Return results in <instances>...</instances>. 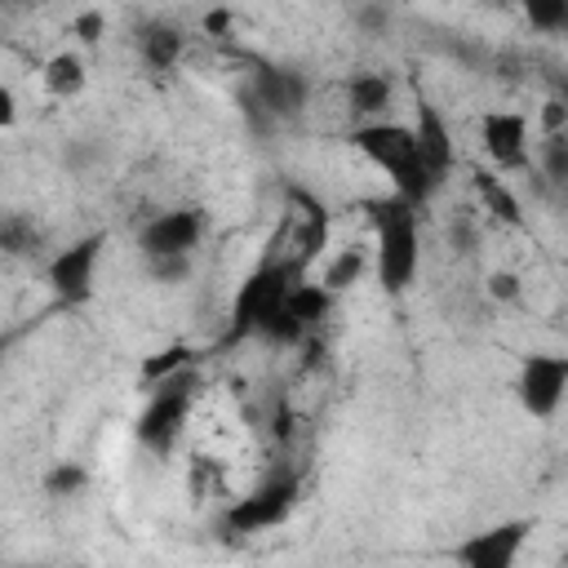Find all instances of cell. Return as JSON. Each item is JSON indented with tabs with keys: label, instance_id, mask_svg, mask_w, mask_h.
<instances>
[{
	"label": "cell",
	"instance_id": "obj_19",
	"mask_svg": "<svg viewBox=\"0 0 568 568\" xmlns=\"http://www.w3.org/2000/svg\"><path fill=\"white\" fill-rule=\"evenodd\" d=\"M524 22L541 36H568V0H515Z\"/></svg>",
	"mask_w": 568,
	"mask_h": 568
},
{
	"label": "cell",
	"instance_id": "obj_1",
	"mask_svg": "<svg viewBox=\"0 0 568 568\" xmlns=\"http://www.w3.org/2000/svg\"><path fill=\"white\" fill-rule=\"evenodd\" d=\"M368 226H373V275L386 293H404L417 280L422 266V240H417V204L399 191L364 200Z\"/></svg>",
	"mask_w": 568,
	"mask_h": 568
},
{
	"label": "cell",
	"instance_id": "obj_7",
	"mask_svg": "<svg viewBox=\"0 0 568 568\" xmlns=\"http://www.w3.org/2000/svg\"><path fill=\"white\" fill-rule=\"evenodd\" d=\"M297 506V479L293 475H280V479H266L262 488H253L248 497L231 501V510L222 515L226 532H266V528H280Z\"/></svg>",
	"mask_w": 568,
	"mask_h": 568
},
{
	"label": "cell",
	"instance_id": "obj_11",
	"mask_svg": "<svg viewBox=\"0 0 568 568\" xmlns=\"http://www.w3.org/2000/svg\"><path fill=\"white\" fill-rule=\"evenodd\" d=\"M479 146L497 169L528 164V115L524 111H488L479 120Z\"/></svg>",
	"mask_w": 568,
	"mask_h": 568
},
{
	"label": "cell",
	"instance_id": "obj_22",
	"mask_svg": "<svg viewBox=\"0 0 568 568\" xmlns=\"http://www.w3.org/2000/svg\"><path fill=\"white\" fill-rule=\"evenodd\" d=\"M102 36H106V13H102V9H80V13L71 18V40H75L80 49L102 44Z\"/></svg>",
	"mask_w": 568,
	"mask_h": 568
},
{
	"label": "cell",
	"instance_id": "obj_18",
	"mask_svg": "<svg viewBox=\"0 0 568 568\" xmlns=\"http://www.w3.org/2000/svg\"><path fill=\"white\" fill-rule=\"evenodd\" d=\"M475 186H479V195H484V209H488L497 222H506V226H524V209H519V200L510 195V186H506L501 178H493V173H475Z\"/></svg>",
	"mask_w": 568,
	"mask_h": 568
},
{
	"label": "cell",
	"instance_id": "obj_12",
	"mask_svg": "<svg viewBox=\"0 0 568 568\" xmlns=\"http://www.w3.org/2000/svg\"><path fill=\"white\" fill-rule=\"evenodd\" d=\"M253 102L271 115H297L306 102V80L288 67H257L253 75Z\"/></svg>",
	"mask_w": 568,
	"mask_h": 568
},
{
	"label": "cell",
	"instance_id": "obj_3",
	"mask_svg": "<svg viewBox=\"0 0 568 568\" xmlns=\"http://www.w3.org/2000/svg\"><path fill=\"white\" fill-rule=\"evenodd\" d=\"M306 266H311V262H306L302 253H275V244H271V253L244 275V284H240L235 297H231L226 346H235V342H244V337H257L262 324L288 302L293 284L306 280Z\"/></svg>",
	"mask_w": 568,
	"mask_h": 568
},
{
	"label": "cell",
	"instance_id": "obj_29",
	"mask_svg": "<svg viewBox=\"0 0 568 568\" xmlns=\"http://www.w3.org/2000/svg\"><path fill=\"white\" fill-rule=\"evenodd\" d=\"M564 559H568V555H564Z\"/></svg>",
	"mask_w": 568,
	"mask_h": 568
},
{
	"label": "cell",
	"instance_id": "obj_28",
	"mask_svg": "<svg viewBox=\"0 0 568 568\" xmlns=\"http://www.w3.org/2000/svg\"><path fill=\"white\" fill-rule=\"evenodd\" d=\"M18 120V102H13V89H0V129H13Z\"/></svg>",
	"mask_w": 568,
	"mask_h": 568
},
{
	"label": "cell",
	"instance_id": "obj_2",
	"mask_svg": "<svg viewBox=\"0 0 568 568\" xmlns=\"http://www.w3.org/2000/svg\"><path fill=\"white\" fill-rule=\"evenodd\" d=\"M351 146H355L368 164H377V169L390 178V191H399V195L413 200L417 209H426L430 195L439 191L435 178H430L426 164H422L413 124H399V120H364V124L351 129Z\"/></svg>",
	"mask_w": 568,
	"mask_h": 568
},
{
	"label": "cell",
	"instance_id": "obj_13",
	"mask_svg": "<svg viewBox=\"0 0 568 568\" xmlns=\"http://www.w3.org/2000/svg\"><path fill=\"white\" fill-rule=\"evenodd\" d=\"M395 98V80L386 71H355L346 80V111L364 124V120H386V106Z\"/></svg>",
	"mask_w": 568,
	"mask_h": 568
},
{
	"label": "cell",
	"instance_id": "obj_17",
	"mask_svg": "<svg viewBox=\"0 0 568 568\" xmlns=\"http://www.w3.org/2000/svg\"><path fill=\"white\" fill-rule=\"evenodd\" d=\"M373 266V253H364V248H342V253H333V262L320 271V280L333 288V293H346L351 284H359L364 280V271Z\"/></svg>",
	"mask_w": 568,
	"mask_h": 568
},
{
	"label": "cell",
	"instance_id": "obj_20",
	"mask_svg": "<svg viewBox=\"0 0 568 568\" xmlns=\"http://www.w3.org/2000/svg\"><path fill=\"white\" fill-rule=\"evenodd\" d=\"M191 364H195L191 346H182V342H178V346H164L160 355H151V359L142 364V382L155 386L160 377H169V373H178V368H191Z\"/></svg>",
	"mask_w": 568,
	"mask_h": 568
},
{
	"label": "cell",
	"instance_id": "obj_9",
	"mask_svg": "<svg viewBox=\"0 0 568 568\" xmlns=\"http://www.w3.org/2000/svg\"><path fill=\"white\" fill-rule=\"evenodd\" d=\"M528 532H532L528 519H501V524H493V528H484V532H470V537L453 550V559L466 564V568H510V564L519 559Z\"/></svg>",
	"mask_w": 568,
	"mask_h": 568
},
{
	"label": "cell",
	"instance_id": "obj_25",
	"mask_svg": "<svg viewBox=\"0 0 568 568\" xmlns=\"http://www.w3.org/2000/svg\"><path fill=\"white\" fill-rule=\"evenodd\" d=\"M146 271L155 280H186L191 275V253H178V257H146Z\"/></svg>",
	"mask_w": 568,
	"mask_h": 568
},
{
	"label": "cell",
	"instance_id": "obj_24",
	"mask_svg": "<svg viewBox=\"0 0 568 568\" xmlns=\"http://www.w3.org/2000/svg\"><path fill=\"white\" fill-rule=\"evenodd\" d=\"M484 288H488V297H493V302H519V293H524V284H519V275H515V271H488Z\"/></svg>",
	"mask_w": 568,
	"mask_h": 568
},
{
	"label": "cell",
	"instance_id": "obj_4",
	"mask_svg": "<svg viewBox=\"0 0 568 568\" xmlns=\"http://www.w3.org/2000/svg\"><path fill=\"white\" fill-rule=\"evenodd\" d=\"M195 386H200L195 364L160 377L155 386H146V404H142L138 426H133V435L146 453L169 457L178 448V439L186 430V417H191V404H195Z\"/></svg>",
	"mask_w": 568,
	"mask_h": 568
},
{
	"label": "cell",
	"instance_id": "obj_16",
	"mask_svg": "<svg viewBox=\"0 0 568 568\" xmlns=\"http://www.w3.org/2000/svg\"><path fill=\"white\" fill-rule=\"evenodd\" d=\"M333 302H337V293L324 284V280H297L293 284V293H288V311L306 324V328H315L320 320H328V311H333Z\"/></svg>",
	"mask_w": 568,
	"mask_h": 568
},
{
	"label": "cell",
	"instance_id": "obj_10",
	"mask_svg": "<svg viewBox=\"0 0 568 568\" xmlns=\"http://www.w3.org/2000/svg\"><path fill=\"white\" fill-rule=\"evenodd\" d=\"M200 240H204L200 209H169L142 226L138 248H142V257H178V253H195Z\"/></svg>",
	"mask_w": 568,
	"mask_h": 568
},
{
	"label": "cell",
	"instance_id": "obj_14",
	"mask_svg": "<svg viewBox=\"0 0 568 568\" xmlns=\"http://www.w3.org/2000/svg\"><path fill=\"white\" fill-rule=\"evenodd\" d=\"M138 53H142V62L151 67V71H169V67H178L182 62V53H186V31L178 27V22H146L142 31H138Z\"/></svg>",
	"mask_w": 568,
	"mask_h": 568
},
{
	"label": "cell",
	"instance_id": "obj_21",
	"mask_svg": "<svg viewBox=\"0 0 568 568\" xmlns=\"http://www.w3.org/2000/svg\"><path fill=\"white\" fill-rule=\"evenodd\" d=\"M89 484V475H84V466H75V462H58L53 470H44V493L49 497H71V493H80Z\"/></svg>",
	"mask_w": 568,
	"mask_h": 568
},
{
	"label": "cell",
	"instance_id": "obj_26",
	"mask_svg": "<svg viewBox=\"0 0 568 568\" xmlns=\"http://www.w3.org/2000/svg\"><path fill=\"white\" fill-rule=\"evenodd\" d=\"M541 129H546V138L568 133V102L564 98H546L541 102Z\"/></svg>",
	"mask_w": 568,
	"mask_h": 568
},
{
	"label": "cell",
	"instance_id": "obj_5",
	"mask_svg": "<svg viewBox=\"0 0 568 568\" xmlns=\"http://www.w3.org/2000/svg\"><path fill=\"white\" fill-rule=\"evenodd\" d=\"M106 248V231H89L80 240H71L67 248H58L44 262V284L62 306H84L93 297V280H98V262Z\"/></svg>",
	"mask_w": 568,
	"mask_h": 568
},
{
	"label": "cell",
	"instance_id": "obj_23",
	"mask_svg": "<svg viewBox=\"0 0 568 568\" xmlns=\"http://www.w3.org/2000/svg\"><path fill=\"white\" fill-rule=\"evenodd\" d=\"M541 173H546L550 182L568 186V133L546 138V146H541Z\"/></svg>",
	"mask_w": 568,
	"mask_h": 568
},
{
	"label": "cell",
	"instance_id": "obj_8",
	"mask_svg": "<svg viewBox=\"0 0 568 568\" xmlns=\"http://www.w3.org/2000/svg\"><path fill=\"white\" fill-rule=\"evenodd\" d=\"M413 133H417V151H422L426 173L435 178V186H444L453 164H457V142H453V129H448L444 111L426 98L422 84H413Z\"/></svg>",
	"mask_w": 568,
	"mask_h": 568
},
{
	"label": "cell",
	"instance_id": "obj_6",
	"mask_svg": "<svg viewBox=\"0 0 568 568\" xmlns=\"http://www.w3.org/2000/svg\"><path fill=\"white\" fill-rule=\"evenodd\" d=\"M568 395V355L564 351H532L524 355L519 373H515V399L528 417L546 422L559 413Z\"/></svg>",
	"mask_w": 568,
	"mask_h": 568
},
{
	"label": "cell",
	"instance_id": "obj_15",
	"mask_svg": "<svg viewBox=\"0 0 568 568\" xmlns=\"http://www.w3.org/2000/svg\"><path fill=\"white\" fill-rule=\"evenodd\" d=\"M40 80H44V89H49L53 98L71 102V98H80V93H84V84H89V67H84L80 49H58V53L44 62Z\"/></svg>",
	"mask_w": 568,
	"mask_h": 568
},
{
	"label": "cell",
	"instance_id": "obj_27",
	"mask_svg": "<svg viewBox=\"0 0 568 568\" xmlns=\"http://www.w3.org/2000/svg\"><path fill=\"white\" fill-rule=\"evenodd\" d=\"M200 27H204V36H217V40H226V36H231V9H209Z\"/></svg>",
	"mask_w": 568,
	"mask_h": 568
}]
</instances>
